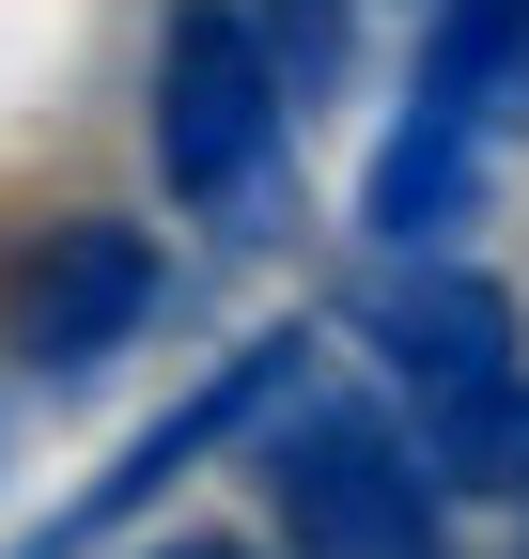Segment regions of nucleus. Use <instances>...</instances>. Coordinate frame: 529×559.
I'll return each mask as SVG.
<instances>
[{
    "label": "nucleus",
    "mask_w": 529,
    "mask_h": 559,
    "mask_svg": "<svg viewBox=\"0 0 529 559\" xmlns=\"http://www.w3.org/2000/svg\"><path fill=\"white\" fill-rule=\"evenodd\" d=\"M358 342H374V373L405 389L421 419V451L451 498H514L529 481V326L483 264H451V249H389V280L358 296Z\"/></svg>",
    "instance_id": "1"
},
{
    "label": "nucleus",
    "mask_w": 529,
    "mask_h": 559,
    "mask_svg": "<svg viewBox=\"0 0 529 559\" xmlns=\"http://www.w3.org/2000/svg\"><path fill=\"white\" fill-rule=\"evenodd\" d=\"M296 124L311 109H296V79H281V47H264L249 0H172V16H156L141 140H156V187L187 202V218H249Z\"/></svg>",
    "instance_id": "2"
},
{
    "label": "nucleus",
    "mask_w": 529,
    "mask_h": 559,
    "mask_svg": "<svg viewBox=\"0 0 529 559\" xmlns=\"http://www.w3.org/2000/svg\"><path fill=\"white\" fill-rule=\"evenodd\" d=\"M249 451H264L281 559H436V528H451L436 451H421L389 404H358V389H296Z\"/></svg>",
    "instance_id": "3"
},
{
    "label": "nucleus",
    "mask_w": 529,
    "mask_h": 559,
    "mask_svg": "<svg viewBox=\"0 0 529 559\" xmlns=\"http://www.w3.org/2000/svg\"><path fill=\"white\" fill-rule=\"evenodd\" d=\"M156 311H172V264H156V234H125V218H47V234H16V264H0V326H16V358L47 389L109 373Z\"/></svg>",
    "instance_id": "4"
},
{
    "label": "nucleus",
    "mask_w": 529,
    "mask_h": 559,
    "mask_svg": "<svg viewBox=\"0 0 529 559\" xmlns=\"http://www.w3.org/2000/svg\"><path fill=\"white\" fill-rule=\"evenodd\" d=\"M296 389H311V326H249V342H234V358L187 389L172 419H141V436L109 451V481H79V513H62V528H79V544H94V528H141L187 466H219L234 436H264V419H281Z\"/></svg>",
    "instance_id": "5"
},
{
    "label": "nucleus",
    "mask_w": 529,
    "mask_h": 559,
    "mask_svg": "<svg viewBox=\"0 0 529 559\" xmlns=\"http://www.w3.org/2000/svg\"><path fill=\"white\" fill-rule=\"evenodd\" d=\"M483 218V124H436V109H405L374 140V171H358V234L374 249H451Z\"/></svg>",
    "instance_id": "6"
},
{
    "label": "nucleus",
    "mask_w": 529,
    "mask_h": 559,
    "mask_svg": "<svg viewBox=\"0 0 529 559\" xmlns=\"http://www.w3.org/2000/svg\"><path fill=\"white\" fill-rule=\"evenodd\" d=\"M514 94H529V0H436V16H421V62H405V109L498 140Z\"/></svg>",
    "instance_id": "7"
},
{
    "label": "nucleus",
    "mask_w": 529,
    "mask_h": 559,
    "mask_svg": "<svg viewBox=\"0 0 529 559\" xmlns=\"http://www.w3.org/2000/svg\"><path fill=\"white\" fill-rule=\"evenodd\" d=\"M141 559H249L234 528H172V544H141Z\"/></svg>",
    "instance_id": "8"
},
{
    "label": "nucleus",
    "mask_w": 529,
    "mask_h": 559,
    "mask_svg": "<svg viewBox=\"0 0 529 559\" xmlns=\"http://www.w3.org/2000/svg\"><path fill=\"white\" fill-rule=\"evenodd\" d=\"M0 559H79V528H62V513H47V528H32V544H0Z\"/></svg>",
    "instance_id": "9"
},
{
    "label": "nucleus",
    "mask_w": 529,
    "mask_h": 559,
    "mask_svg": "<svg viewBox=\"0 0 529 559\" xmlns=\"http://www.w3.org/2000/svg\"><path fill=\"white\" fill-rule=\"evenodd\" d=\"M514 498H529V481H514Z\"/></svg>",
    "instance_id": "10"
}]
</instances>
